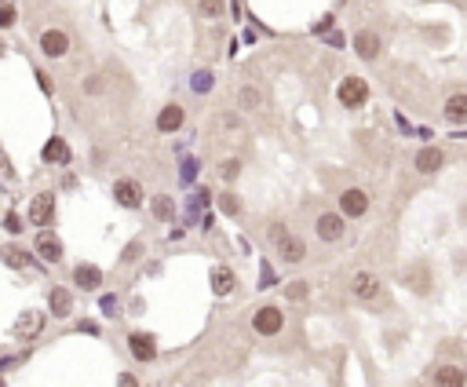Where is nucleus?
Listing matches in <instances>:
<instances>
[{
  "mask_svg": "<svg viewBox=\"0 0 467 387\" xmlns=\"http://www.w3.org/2000/svg\"><path fill=\"white\" fill-rule=\"evenodd\" d=\"M29 223L34 227H52V219H55V194L52 190H44V194H37L34 201H29Z\"/></svg>",
  "mask_w": 467,
  "mask_h": 387,
  "instance_id": "obj_1",
  "label": "nucleus"
},
{
  "mask_svg": "<svg viewBox=\"0 0 467 387\" xmlns=\"http://www.w3.org/2000/svg\"><path fill=\"white\" fill-rule=\"evenodd\" d=\"M336 95H340V103H343L347 110H358V106H365V99H369V85H365L362 77H347V80H340Z\"/></svg>",
  "mask_w": 467,
  "mask_h": 387,
  "instance_id": "obj_2",
  "label": "nucleus"
},
{
  "mask_svg": "<svg viewBox=\"0 0 467 387\" xmlns=\"http://www.w3.org/2000/svg\"><path fill=\"white\" fill-rule=\"evenodd\" d=\"M252 329L260 333V336H278L285 329V314L278 307H260L252 314Z\"/></svg>",
  "mask_w": 467,
  "mask_h": 387,
  "instance_id": "obj_3",
  "label": "nucleus"
},
{
  "mask_svg": "<svg viewBox=\"0 0 467 387\" xmlns=\"http://www.w3.org/2000/svg\"><path fill=\"white\" fill-rule=\"evenodd\" d=\"M340 212H343V216H350V219H362V216L369 212V198H365V190H358V187L343 190V194H340Z\"/></svg>",
  "mask_w": 467,
  "mask_h": 387,
  "instance_id": "obj_4",
  "label": "nucleus"
},
{
  "mask_svg": "<svg viewBox=\"0 0 467 387\" xmlns=\"http://www.w3.org/2000/svg\"><path fill=\"white\" fill-rule=\"evenodd\" d=\"M40 52L47 59H62L70 52V37L62 34V29H44V34H40Z\"/></svg>",
  "mask_w": 467,
  "mask_h": 387,
  "instance_id": "obj_5",
  "label": "nucleus"
},
{
  "mask_svg": "<svg viewBox=\"0 0 467 387\" xmlns=\"http://www.w3.org/2000/svg\"><path fill=\"white\" fill-rule=\"evenodd\" d=\"M128 351H132L135 362H154L157 358V340L147 333H132L128 336Z\"/></svg>",
  "mask_w": 467,
  "mask_h": 387,
  "instance_id": "obj_6",
  "label": "nucleus"
},
{
  "mask_svg": "<svg viewBox=\"0 0 467 387\" xmlns=\"http://www.w3.org/2000/svg\"><path fill=\"white\" fill-rule=\"evenodd\" d=\"M183 121H186V110H183L179 103H168V106H165V110H161V114H157V128H161V132H165V136L179 132V128H183Z\"/></svg>",
  "mask_w": 467,
  "mask_h": 387,
  "instance_id": "obj_7",
  "label": "nucleus"
},
{
  "mask_svg": "<svg viewBox=\"0 0 467 387\" xmlns=\"http://www.w3.org/2000/svg\"><path fill=\"white\" fill-rule=\"evenodd\" d=\"M114 198H117V205H124V208H139V205H142V187H139L135 180H117V183H114Z\"/></svg>",
  "mask_w": 467,
  "mask_h": 387,
  "instance_id": "obj_8",
  "label": "nucleus"
},
{
  "mask_svg": "<svg viewBox=\"0 0 467 387\" xmlns=\"http://www.w3.org/2000/svg\"><path fill=\"white\" fill-rule=\"evenodd\" d=\"M40 157H44V165H70V157H73V154H70V143L55 136V139H47V143H44Z\"/></svg>",
  "mask_w": 467,
  "mask_h": 387,
  "instance_id": "obj_9",
  "label": "nucleus"
},
{
  "mask_svg": "<svg viewBox=\"0 0 467 387\" xmlns=\"http://www.w3.org/2000/svg\"><path fill=\"white\" fill-rule=\"evenodd\" d=\"M318 238H321V241H340V238H343V216L321 212V216H318Z\"/></svg>",
  "mask_w": 467,
  "mask_h": 387,
  "instance_id": "obj_10",
  "label": "nucleus"
},
{
  "mask_svg": "<svg viewBox=\"0 0 467 387\" xmlns=\"http://www.w3.org/2000/svg\"><path fill=\"white\" fill-rule=\"evenodd\" d=\"M37 256H40L44 263H59V260H62V241H59L52 231H47V227H44V234L37 238Z\"/></svg>",
  "mask_w": 467,
  "mask_h": 387,
  "instance_id": "obj_11",
  "label": "nucleus"
},
{
  "mask_svg": "<svg viewBox=\"0 0 467 387\" xmlns=\"http://www.w3.org/2000/svg\"><path fill=\"white\" fill-rule=\"evenodd\" d=\"M350 293L358 296V300H376L380 296V282L373 278L369 270H362V274H354V282H350Z\"/></svg>",
  "mask_w": 467,
  "mask_h": 387,
  "instance_id": "obj_12",
  "label": "nucleus"
},
{
  "mask_svg": "<svg viewBox=\"0 0 467 387\" xmlns=\"http://www.w3.org/2000/svg\"><path fill=\"white\" fill-rule=\"evenodd\" d=\"M354 52H358L365 62H373L380 55V37L373 29H362V34H354Z\"/></svg>",
  "mask_w": 467,
  "mask_h": 387,
  "instance_id": "obj_13",
  "label": "nucleus"
},
{
  "mask_svg": "<svg viewBox=\"0 0 467 387\" xmlns=\"http://www.w3.org/2000/svg\"><path fill=\"white\" fill-rule=\"evenodd\" d=\"M0 260H4L8 267L15 270H37V260L29 252H22L19 245H8V249H0Z\"/></svg>",
  "mask_w": 467,
  "mask_h": 387,
  "instance_id": "obj_14",
  "label": "nucleus"
},
{
  "mask_svg": "<svg viewBox=\"0 0 467 387\" xmlns=\"http://www.w3.org/2000/svg\"><path fill=\"white\" fill-rule=\"evenodd\" d=\"M47 311H52L55 318H66L70 311H73V296H70V289H52V293H47Z\"/></svg>",
  "mask_w": 467,
  "mask_h": 387,
  "instance_id": "obj_15",
  "label": "nucleus"
},
{
  "mask_svg": "<svg viewBox=\"0 0 467 387\" xmlns=\"http://www.w3.org/2000/svg\"><path fill=\"white\" fill-rule=\"evenodd\" d=\"M73 282H77V289L91 293V289H99V285H103V270H99V267H91V263H80V267L73 270Z\"/></svg>",
  "mask_w": 467,
  "mask_h": 387,
  "instance_id": "obj_16",
  "label": "nucleus"
},
{
  "mask_svg": "<svg viewBox=\"0 0 467 387\" xmlns=\"http://www.w3.org/2000/svg\"><path fill=\"white\" fill-rule=\"evenodd\" d=\"M234 289H237L234 270H230V267H212V293H216V296H230Z\"/></svg>",
  "mask_w": 467,
  "mask_h": 387,
  "instance_id": "obj_17",
  "label": "nucleus"
},
{
  "mask_svg": "<svg viewBox=\"0 0 467 387\" xmlns=\"http://www.w3.org/2000/svg\"><path fill=\"white\" fill-rule=\"evenodd\" d=\"M442 165H445V154L438 147H424L420 154H416V168L420 172H438Z\"/></svg>",
  "mask_w": 467,
  "mask_h": 387,
  "instance_id": "obj_18",
  "label": "nucleus"
},
{
  "mask_svg": "<svg viewBox=\"0 0 467 387\" xmlns=\"http://www.w3.org/2000/svg\"><path fill=\"white\" fill-rule=\"evenodd\" d=\"M445 121L449 124H467V95H449V103H445Z\"/></svg>",
  "mask_w": 467,
  "mask_h": 387,
  "instance_id": "obj_19",
  "label": "nucleus"
},
{
  "mask_svg": "<svg viewBox=\"0 0 467 387\" xmlns=\"http://www.w3.org/2000/svg\"><path fill=\"white\" fill-rule=\"evenodd\" d=\"M278 249H281V260H285V263H299L303 256H307V245H303L299 238H292V234H288Z\"/></svg>",
  "mask_w": 467,
  "mask_h": 387,
  "instance_id": "obj_20",
  "label": "nucleus"
},
{
  "mask_svg": "<svg viewBox=\"0 0 467 387\" xmlns=\"http://www.w3.org/2000/svg\"><path fill=\"white\" fill-rule=\"evenodd\" d=\"M44 329V314H37V311H26L19 321H15V333L19 336H37Z\"/></svg>",
  "mask_w": 467,
  "mask_h": 387,
  "instance_id": "obj_21",
  "label": "nucleus"
},
{
  "mask_svg": "<svg viewBox=\"0 0 467 387\" xmlns=\"http://www.w3.org/2000/svg\"><path fill=\"white\" fill-rule=\"evenodd\" d=\"M434 380H438L442 387H460L467 377H464V369H457V365H442L438 373H434Z\"/></svg>",
  "mask_w": 467,
  "mask_h": 387,
  "instance_id": "obj_22",
  "label": "nucleus"
},
{
  "mask_svg": "<svg viewBox=\"0 0 467 387\" xmlns=\"http://www.w3.org/2000/svg\"><path fill=\"white\" fill-rule=\"evenodd\" d=\"M260 103H263V95H260V88L255 85H245L237 92V106L241 110H260Z\"/></svg>",
  "mask_w": 467,
  "mask_h": 387,
  "instance_id": "obj_23",
  "label": "nucleus"
},
{
  "mask_svg": "<svg viewBox=\"0 0 467 387\" xmlns=\"http://www.w3.org/2000/svg\"><path fill=\"white\" fill-rule=\"evenodd\" d=\"M154 216H157V219H165V223H168V219H175V201L168 198V194L154 198Z\"/></svg>",
  "mask_w": 467,
  "mask_h": 387,
  "instance_id": "obj_24",
  "label": "nucleus"
},
{
  "mask_svg": "<svg viewBox=\"0 0 467 387\" xmlns=\"http://www.w3.org/2000/svg\"><path fill=\"white\" fill-rule=\"evenodd\" d=\"M219 212H223V216H237V212H241V201L234 198L230 190H227V194H219Z\"/></svg>",
  "mask_w": 467,
  "mask_h": 387,
  "instance_id": "obj_25",
  "label": "nucleus"
},
{
  "mask_svg": "<svg viewBox=\"0 0 467 387\" xmlns=\"http://www.w3.org/2000/svg\"><path fill=\"white\" fill-rule=\"evenodd\" d=\"M285 296L299 303V300H307V296H311V285H307V282H292V285L285 289Z\"/></svg>",
  "mask_w": 467,
  "mask_h": 387,
  "instance_id": "obj_26",
  "label": "nucleus"
},
{
  "mask_svg": "<svg viewBox=\"0 0 467 387\" xmlns=\"http://www.w3.org/2000/svg\"><path fill=\"white\" fill-rule=\"evenodd\" d=\"M237 172H241V161H223V165H219V180L230 183V180H237Z\"/></svg>",
  "mask_w": 467,
  "mask_h": 387,
  "instance_id": "obj_27",
  "label": "nucleus"
},
{
  "mask_svg": "<svg viewBox=\"0 0 467 387\" xmlns=\"http://www.w3.org/2000/svg\"><path fill=\"white\" fill-rule=\"evenodd\" d=\"M201 15H205V19H219V15H223V0H201Z\"/></svg>",
  "mask_w": 467,
  "mask_h": 387,
  "instance_id": "obj_28",
  "label": "nucleus"
},
{
  "mask_svg": "<svg viewBox=\"0 0 467 387\" xmlns=\"http://www.w3.org/2000/svg\"><path fill=\"white\" fill-rule=\"evenodd\" d=\"M15 19H19V11H15V8H0V29L15 26Z\"/></svg>",
  "mask_w": 467,
  "mask_h": 387,
  "instance_id": "obj_29",
  "label": "nucleus"
},
{
  "mask_svg": "<svg viewBox=\"0 0 467 387\" xmlns=\"http://www.w3.org/2000/svg\"><path fill=\"white\" fill-rule=\"evenodd\" d=\"M77 329H80V333H88V336H99V333H103V329H99V321H88V318H84V321H77Z\"/></svg>",
  "mask_w": 467,
  "mask_h": 387,
  "instance_id": "obj_30",
  "label": "nucleus"
},
{
  "mask_svg": "<svg viewBox=\"0 0 467 387\" xmlns=\"http://www.w3.org/2000/svg\"><path fill=\"white\" fill-rule=\"evenodd\" d=\"M285 238H288V231L281 227V223H274V227H270V241H274V245H281Z\"/></svg>",
  "mask_w": 467,
  "mask_h": 387,
  "instance_id": "obj_31",
  "label": "nucleus"
},
{
  "mask_svg": "<svg viewBox=\"0 0 467 387\" xmlns=\"http://www.w3.org/2000/svg\"><path fill=\"white\" fill-rule=\"evenodd\" d=\"M194 88L198 92H208V88H212V73H198L194 77Z\"/></svg>",
  "mask_w": 467,
  "mask_h": 387,
  "instance_id": "obj_32",
  "label": "nucleus"
},
{
  "mask_svg": "<svg viewBox=\"0 0 467 387\" xmlns=\"http://www.w3.org/2000/svg\"><path fill=\"white\" fill-rule=\"evenodd\" d=\"M4 223H8V231H11V234H19V231H22V219H19V216H8Z\"/></svg>",
  "mask_w": 467,
  "mask_h": 387,
  "instance_id": "obj_33",
  "label": "nucleus"
},
{
  "mask_svg": "<svg viewBox=\"0 0 467 387\" xmlns=\"http://www.w3.org/2000/svg\"><path fill=\"white\" fill-rule=\"evenodd\" d=\"M103 307H106L110 314H114V311H117V296H103Z\"/></svg>",
  "mask_w": 467,
  "mask_h": 387,
  "instance_id": "obj_34",
  "label": "nucleus"
},
{
  "mask_svg": "<svg viewBox=\"0 0 467 387\" xmlns=\"http://www.w3.org/2000/svg\"><path fill=\"white\" fill-rule=\"evenodd\" d=\"M464 223H467V208H464Z\"/></svg>",
  "mask_w": 467,
  "mask_h": 387,
  "instance_id": "obj_35",
  "label": "nucleus"
}]
</instances>
